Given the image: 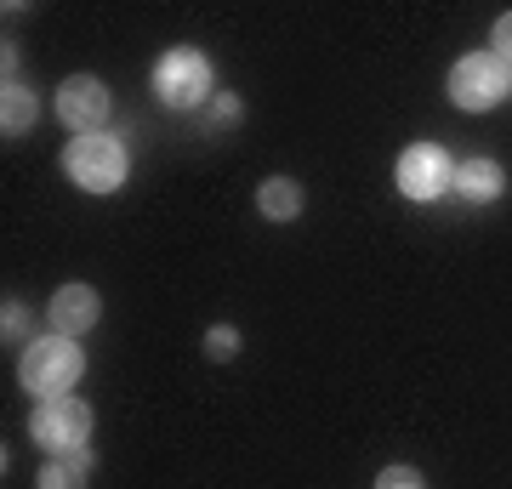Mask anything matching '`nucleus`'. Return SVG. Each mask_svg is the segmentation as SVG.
Segmentation results:
<instances>
[{"mask_svg": "<svg viewBox=\"0 0 512 489\" xmlns=\"http://www.w3.org/2000/svg\"><path fill=\"white\" fill-rule=\"evenodd\" d=\"M80 376H86V353H80L74 336H40L18 359L23 393H35V399H69Z\"/></svg>", "mask_w": 512, "mask_h": 489, "instance_id": "f257e3e1", "label": "nucleus"}, {"mask_svg": "<svg viewBox=\"0 0 512 489\" xmlns=\"http://www.w3.org/2000/svg\"><path fill=\"white\" fill-rule=\"evenodd\" d=\"M63 171H69V182L86 188V194H114L131 171L126 143L109 137V131H86V137H74V143L63 148Z\"/></svg>", "mask_w": 512, "mask_h": 489, "instance_id": "f03ea898", "label": "nucleus"}, {"mask_svg": "<svg viewBox=\"0 0 512 489\" xmlns=\"http://www.w3.org/2000/svg\"><path fill=\"white\" fill-rule=\"evenodd\" d=\"M512 91V69L501 63L495 52H467L450 69V103H456L461 114H490L507 103Z\"/></svg>", "mask_w": 512, "mask_h": 489, "instance_id": "7ed1b4c3", "label": "nucleus"}, {"mask_svg": "<svg viewBox=\"0 0 512 489\" xmlns=\"http://www.w3.org/2000/svg\"><path fill=\"white\" fill-rule=\"evenodd\" d=\"M154 97H160L165 109H200L205 97H211V63H205V52H194V46H171V52L154 63Z\"/></svg>", "mask_w": 512, "mask_h": 489, "instance_id": "20e7f679", "label": "nucleus"}, {"mask_svg": "<svg viewBox=\"0 0 512 489\" xmlns=\"http://www.w3.org/2000/svg\"><path fill=\"white\" fill-rule=\"evenodd\" d=\"M29 438H35L46 455L86 450V438H92V410L80 399H40L35 416H29Z\"/></svg>", "mask_w": 512, "mask_h": 489, "instance_id": "39448f33", "label": "nucleus"}, {"mask_svg": "<svg viewBox=\"0 0 512 489\" xmlns=\"http://www.w3.org/2000/svg\"><path fill=\"white\" fill-rule=\"evenodd\" d=\"M393 182H399L404 200H439L444 188H456V165H450V154H444L439 143H410L399 154V165H393Z\"/></svg>", "mask_w": 512, "mask_h": 489, "instance_id": "423d86ee", "label": "nucleus"}, {"mask_svg": "<svg viewBox=\"0 0 512 489\" xmlns=\"http://www.w3.org/2000/svg\"><path fill=\"white\" fill-rule=\"evenodd\" d=\"M57 120L74 126V137H86L109 120V86L97 80V74H69L63 86H57Z\"/></svg>", "mask_w": 512, "mask_h": 489, "instance_id": "0eeeda50", "label": "nucleus"}, {"mask_svg": "<svg viewBox=\"0 0 512 489\" xmlns=\"http://www.w3.org/2000/svg\"><path fill=\"white\" fill-rule=\"evenodd\" d=\"M46 319H52V336H74V342H80L86 330H97V319H103V302H97L92 285H57Z\"/></svg>", "mask_w": 512, "mask_h": 489, "instance_id": "6e6552de", "label": "nucleus"}, {"mask_svg": "<svg viewBox=\"0 0 512 489\" xmlns=\"http://www.w3.org/2000/svg\"><path fill=\"white\" fill-rule=\"evenodd\" d=\"M501 188H507V171L495 160H467V165H456V194L467 205H490V200H501Z\"/></svg>", "mask_w": 512, "mask_h": 489, "instance_id": "1a4fd4ad", "label": "nucleus"}, {"mask_svg": "<svg viewBox=\"0 0 512 489\" xmlns=\"http://www.w3.org/2000/svg\"><path fill=\"white\" fill-rule=\"evenodd\" d=\"M86 478H92V450H69L40 467L35 489H86Z\"/></svg>", "mask_w": 512, "mask_h": 489, "instance_id": "9d476101", "label": "nucleus"}, {"mask_svg": "<svg viewBox=\"0 0 512 489\" xmlns=\"http://www.w3.org/2000/svg\"><path fill=\"white\" fill-rule=\"evenodd\" d=\"M256 211L268 222H296L302 217V188H296L291 177H268L256 188Z\"/></svg>", "mask_w": 512, "mask_h": 489, "instance_id": "9b49d317", "label": "nucleus"}, {"mask_svg": "<svg viewBox=\"0 0 512 489\" xmlns=\"http://www.w3.org/2000/svg\"><path fill=\"white\" fill-rule=\"evenodd\" d=\"M35 114H40L35 91L18 86V80H6V91H0V131L6 137H23V131L35 126Z\"/></svg>", "mask_w": 512, "mask_h": 489, "instance_id": "f8f14e48", "label": "nucleus"}, {"mask_svg": "<svg viewBox=\"0 0 512 489\" xmlns=\"http://www.w3.org/2000/svg\"><path fill=\"white\" fill-rule=\"evenodd\" d=\"M376 489H427V478L416 467H382L376 472Z\"/></svg>", "mask_w": 512, "mask_h": 489, "instance_id": "ddd939ff", "label": "nucleus"}, {"mask_svg": "<svg viewBox=\"0 0 512 489\" xmlns=\"http://www.w3.org/2000/svg\"><path fill=\"white\" fill-rule=\"evenodd\" d=\"M205 353H211V359H234V353H239V330L234 325H217L211 336H205Z\"/></svg>", "mask_w": 512, "mask_h": 489, "instance_id": "4468645a", "label": "nucleus"}, {"mask_svg": "<svg viewBox=\"0 0 512 489\" xmlns=\"http://www.w3.org/2000/svg\"><path fill=\"white\" fill-rule=\"evenodd\" d=\"M490 52H495V57H501V63H507V69H512V12H501V18H495Z\"/></svg>", "mask_w": 512, "mask_h": 489, "instance_id": "2eb2a0df", "label": "nucleus"}, {"mask_svg": "<svg viewBox=\"0 0 512 489\" xmlns=\"http://www.w3.org/2000/svg\"><path fill=\"white\" fill-rule=\"evenodd\" d=\"M29 330V313H23V302H6V313H0V336L12 342V336H23Z\"/></svg>", "mask_w": 512, "mask_h": 489, "instance_id": "dca6fc26", "label": "nucleus"}, {"mask_svg": "<svg viewBox=\"0 0 512 489\" xmlns=\"http://www.w3.org/2000/svg\"><path fill=\"white\" fill-rule=\"evenodd\" d=\"M234 114H239V97H228V91H222L217 103H211V120H217V126H228Z\"/></svg>", "mask_w": 512, "mask_h": 489, "instance_id": "f3484780", "label": "nucleus"}]
</instances>
